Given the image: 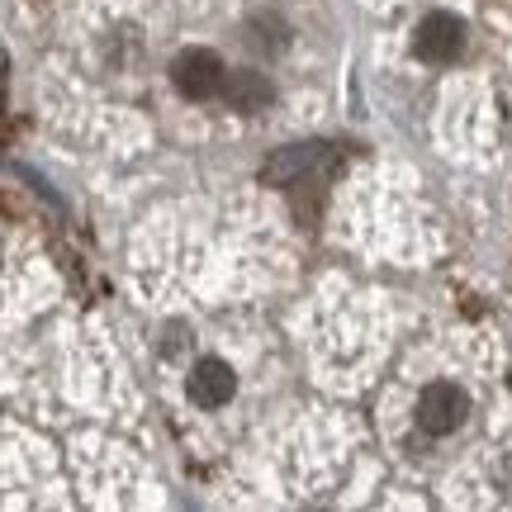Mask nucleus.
Segmentation results:
<instances>
[{"label":"nucleus","mask_w":512,"mask_h":512,"mask_svg":"<svg viewBox=\"0 0 512 512\" xmlns=\"http://www.w3.org/2000/svg\"><path fill=\"white\" fill-rule=\"evenodd\" d=\"M223 72L228 67H223V57L214 48H185L171 62V81H176V91L185 100H214L223 86Z\"/></svg>","instance_id":"1"},{"label":"nucleus","mask_w":512,"mask_h":512,"mask_svg":"<svg viewBox=\"0 0 512 512\" xmlns=\"http://www.w3.org/2000/svg\"><path fill=\"white\" fill-rule=\"evenodd\" d=\"M323 157V147L318 143H294V147H280L271 162H266V181L271 185H294L299 176H309L313 166Z\"/></svg>","instance_id":"7"},{"label":"nucleus","mask_w":512,"mask_h":512,"mask_svg":"<svg viewBox=\"0 0 512 512\" xmlns=\"http://www.w3.org/2000/svg\"><path fill=\"white\" fill-rule=\"evenodd\" d=\"M413 53L422 62H432V67H446V62H456L465 53V19L451 15V10H432V15L418 24V34H413Z\"/></svg>","instance_id":"2"},{"label":"nucleus","mask_w":512,"mask_h":512,"mask_svg":"<svg viewBox=\"0 0 512 512\" xmlns=\"http://www.w3.org/2000/svg\"><path fill=\"white\" fill-rule=\"evenodd\" d=\"M223 105L238 114H261L275 105V81L266 72H256V67H238V72H223Z\"/></svg>","instance_id":"4"},{"label":"nucleus","mask_w":512,"mask_h":512,"mask_svg":"<svg viewBox=\"0 0 512 512\" xmlns=\"http://www.w3.org/2000/svg\"><path fill=\"white\" fill-rule=\"evenodd\" d=\"M242 38H247V48H252L256 57L290 53V24L280 15H271V10H261V15L247 19V24H242Z\"/></svg>","instance_id":"6"},{"label":"nucleus","mask_w":512,"mask_h":512,"mask_svg":"<svg viewBox=\"0 0 512 512\" xmlns=\"http://www.w3.org/2000/svg\"><path fill=\"white\" fill-rule=\"evenodd\" d=\"M465 418H470V394H465L460 384L437 380V384H427V389H422V399H418L422 432H432V437H451Z\"/></svg>","instance_id":"3"},{"label":"nucleus","mask_w":512,"mask_h":512,"mask_svg":"<svg viewBox=\"0 0 512 512\" xmlns=\"http://www.w3.org/2000/svg\"><path fill=\"white\" fill-rule=\"evenodd\" d=\"M0 67H5V57H0Z\"/></svg>","instance_id":"8"},{"label":"nucleus","mask_w":512,"mask_h":512,"mask_svg":"<svg viewBox=\"0 0 512 512\" xmlns=\"http://www.w3.org/2000/svg\"><path fill=\"white\" fill-rule=\"evenodd\" d=\"M185 389H190V399L200 403V408H223V403L238 394V375H233V366H228V361H219V356H204L200 366L190 370Z\"/></svg>","instance_id":"5"}]
</instances>
